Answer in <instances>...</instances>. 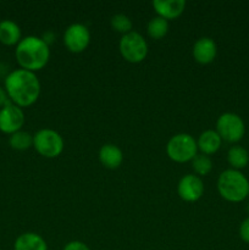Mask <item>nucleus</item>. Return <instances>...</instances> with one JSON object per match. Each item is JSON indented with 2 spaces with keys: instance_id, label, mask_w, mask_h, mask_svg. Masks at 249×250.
<instances>
[{
  "instance_id": "f257e3e1",
  "label": "nucleus",
  "mask_w": 249,
  "mask_h": 250,
  "mask_svg": "<svg viewBox=\"0 0 249 250\" xmlns=\"http://www.w3.org/2000/svg\"><path fill=\"white\" fill-rule=\"evenodd\" d=\"M4 88L10 102L22 107H28L38 100L41 94V82L36 73L17 68L5 77Z\"/></svg>"
},
{
  "instance_id": "f03ea898",
  "label": "nucleus",
  "mask_w": 249,
  "mask_h": 250,
  "mask_svg": "<svg viewBox=\"0 0 249 250\" xmlns=\"http://www.w3.org/2000/svg\"><path fill=\"white\" fill-rule=\"evenodd\" d=\"M16 60L21 68L31 72L42 70L46 66L50 59L49 45L42 38L28 36L21 39L15 50Z\"/></svg>"
},
{
  "instance_id": "7ed1b4c3",
  "label": "nucleus",
  "mask_w": 249,
  "mask_h": 250,
  "mask_svg": "<svg viewBox=\"0 0 249 250\" xmlns=\"http://www.w3.org/2000/svg\"><path fill=\"white\" fill-rule=\"evenodd\" d=\"M217 190L227 202L241 203L249 197V181L241 171L228 168L217 178Z\"/></svg>"
},
{
  "instance_id": "20e7f679",
  "label": "nucleus",
  "mask_w": 249,
  "mask_h": 250,
  "mask_svg": "<svg viewBox=\"0 0 249 250\" xmlns=\"http://www.w3.org/2000/svg\"><path fill=\"white\" fill-rule=\"evenodd\" d=\"M166 153L175 163L183 164L192 161L198 154L197 141L188 133H178L168 141Z\"/></svg>"
},
{
  "instance_id": "39448f33",
  "label": "nucleus",
  "mask_w": 249,
  "mask_h": 250,
  "mask_svg": "<svg viewBox=\"0 0 249 250\" xmlns=\"http://www.w3.org/2000/svg\"><path fill=\"white\" fill-rule=\"evenodd\" d=\"M119 49L122 58L131 63L142 62L148 55L146 41L141 33L134 31L122 36Z\"/></svg>"
},
{
  "instance_id": "423d86ee",
  "label": "nucleus",
  "mask_w": 249,
  "mask_h": 250,
  "mask_svg": "<svg viewBox=\"0 0 249 250\" xmlns=\"http://www.w3.org/2000/svg\"><path fill=\"white\" fill-rule=\"evenodd\" d=\"M33 146L37 153L48 159L58 158L63 150V139L56 131L44 128L33 136Z\"/></svg>"
},
{
  "instance_id": "0eeeda50",
  "label": "nucleus",
  "mask_w": 249,
  "mask_h": 250,
  "mask_svg": "<svg viewBox=\"0 0 249 250\" xmlns=\"http://www.w3.org/2000/svg\"><path fill=\"white\" fill-rule=\"evenodd\" d=\"M216 132L222 141L227 143H237L246 133V125L242 117L234 112H225L216 121Z\"/></svg>"
},
{
  "instance_id": "6e6552de",
  "label": "nucleus",
  "mask_w": 249,
  "mask_h": 250,
  "mask_svg": "<svg viewBox=\"0 0 249 250\" xmlns=\"http://www.w3.org/2000/svg\"><path fill=\"white\" fill-rule=\"evenodd\" d=\"M90 43V32L82 23H72L63 33V44L71 53L80 54L88 48Z\"/></svg>"
},
{
  "instance_id": "1a4fd4ad",
  "label": "nucleus",
  "mask_w": 249,
  "mask_h": 250,
  "mask_svg": "<svg viewBox=\"0 0 249 250\" xmlns=\"http://www.w3.org/2000/svg\"><path fill=\"white\" fill-rule=\"evenodd\" d=\"M24 124L23 110L10 102L0 109V131L5 134H14L21 131Z\"/></svg>"
},
{
  "instance_id": "9d476101",
  "label": "nucleus",
  "mask_w": 249,
  "mask_h": 250,
  "mask_svg": "<svg viewBox=\"0 0 249 250\" xmlns=\"http://www.w3.org/2000/svg\"><path fill=\"white\" fill-rule=\"evenodd\" d=\"M177 193L185 202L194 203L202 198L204 193V183L197 175H186L180 180L177 185Z\"/></svg>"
},
{
  "instance_id": "9b49d317",
  "label": "nucleus",
  "mask_w": 249,
  "mask_h": 250,
  "mask_svg": "<svg viewBox=\"0 0 249 250\" xmlns=\"http://www.w3.org/2000/svg\"><path fill=\"white\" fill-rule=\"evenodd\" d=\"M193 58L200 65L212 62L217 55V45L209 37H202L193 45Z\"/></svg>"
},
{
  "instance_id": "f8f14e48",
  "label": "nucleus",
  "mask_w": 249,
  "mask_h": 250,
  "mask_svg": "<svg viewBox=\"0 0 249 250\" xmlns=\"http://www.w3.org/2000/svg\"><path fill=\"white\" fill-rule=\"evenodd\" d=\"M158 16L165 20H176L186 9L185 0H154L151 2Z\"/></svg>"
},
{
  "instance_id": "ddd939ff",
  "label": "nucleus",
  "mask_w": 249,
  "mask_h": 250,
  "mask_svg": "<svg viewBox=\"0 0 249 250\" xmlns=\"http://www.w3.org/2000/svg\"><path fill=\"white\" fill-rule=\"evenodd\" d=\"M99 161L104 167L116 170L124 161V153L115 144H104L99 150Z\"/></svg>"
},
{
  "instance_id": "4468645a",
  "label": "nucleus",
  "mask_w": 249,
  "mask_h": 250,
  "mask_svg": "<svg viewBox=\"0 0 249 250\" xmlns=\"http://www.w3.org/2000/svg\"><path fill=\"white\" fill-rule=\"evenodd\" d=\"M14 250H48L44 238L34 232L20 234L14 243Z\"/></svg>"
},
{
  "instance_id": "2eb2a0df",
  "label": "nucleus",
  "mask_w": 249,
  "mask_h": 250,
  "mask_svg": "<svg viewBox=\"0 0 249 250\" xmlns=\"http://www.w3.org/2000/svg\"><path fill=\"white\" fill-rule=\"evenodd\" d=\"M221 137L219 136L216 131H212V129H207V131L203 132L197 141L198 150H200L202 154H205L208 156L216 153L221 148Z\"/></svg>"
},
{
  "instance_id": "dca6fc26",
  "label": "nucleus",
  "mask_w": 249,
  "mask_h": 250,
  "mask_svg": "<svg viewBox=\"0 0 249 250\" xmlns=\"http://www.w3.org/2000/svg\"><path fill=\"white\" fill-rule=\"evenodd\" d=\"M21 28L11 20H2L0 22V43L4 45H17L21 42Z\"/></svg>"
},
{
  "instance_id": "f3484780",
  "label": "nucleus",
  "mask_w": 249,
  "mask_h": 250,
  "mask_svg": "<svg viewBox=\"0 0 249 250\" xmlns=\"http://www.w3.org/2000/svg\"><path fill=\"white\" fill-rule=\"evenodd\" d=\"M227 161L233 170L241 171L249 164V153L246 148L241 146H233L228 149Z\"/></svg>"
},
{
  "instance_id": "a211bd4d",
  "label": "nucleus",
  "mask_w": 249,
  "mask_h": 250,
  "mask_svg": "<svg viewBox=\"0 0 249 250\" xmlns=\"http://www.w3.org/2000/svg\"><path fill=\"white\" fill-rule=\"evenodd\" d=\"M146 32H148V36L151 39L164 38L168 32V21L160 16L153 17L149 21L148 27H146Z\"/></svg>"
},
{
  "instance_id": "6ab92c4d",
  "label": "nucleus",
  "mask_w": 249,
  "mask_h": 250,
  "mask_svg": "<svg viewBox=\"0 0 249 250\" xmlns=\"http://www.w3.org/2000/svg\"><path fill=\"white\" fill-rule=\"evenodd\" d=\"M9 144L15 150H27L31 146H33V136L26 131H19L10 136Z\"/></svg>"
},
{
  "instance_id": "aec40b11",
  "label": "nucleus",
  "mask_w": 249,
  "mask_h": 250,
  "mask_svg": "<svg viewBox=\"0 0 249 250\" xmlns=\"http://www.w3.org/2000/svg\"><path fill=\"white\" fill-rule=\"evenodd\" d=\"M192 168L197 176H207L212 170V160L205 154H197L192 161Z\"/></svg>"
},
{
  "instance_id": "412c9836",
  "label": "nucleus",
  "mask_w": 249,
  "mask_h": 250,
  "mask_svg": "<svg viewBox=\"0 0 249 250\" xmlns=\"http://www.w3.org/2000/svg\"><path fill=\"white\" fill-rule=\"evenodd\" d=\"M110 23H111V28L115 32H119V33L124 34V36L132 32V28H133V23H132L131 19L124 14L114 15L111 17Z\"/></svg>"
},
{
  "instance_id": "4be33fe9",
  "label": "nucleus",
  "mask_w": 249,
  "mask_h": 250,
  "mask_svg": "<svg viewBox=\"0 0 249 250\" xmlns=\"http://www.w3.org/2000/svg\"><path fill=\"white\" fill-rule=\"evenodd\" d=\"M239 237L244 243L249 244V217L244 219L239 226Z\"/></svg>"
},
{
  "instance_id": "5701e85b",
  "label": "nucleus",
  "mask_w": 249,
  "mask_h": 250,
  "mask_svg": "<svg viewBox=\"0 0 249 250\" xmlns=\"http://www.w3.org/2000/svg\"><path fill=\"white\" fill-rule=\"evenodd\" d=\"M62 250H90V249L88 248L87 244H84L83 242L72 241L70 242V243L66 244Z\"/></svg>"
},
{
  "instance_id": "b1692460",
  "label": "nucleus",
  "mask_w": 249,
  "mask_h": 250,
  "mask_svg": "<svg viewBox=\"0 0 249 250\" xmlns=\"http://www.w3.org/2000/svg\"><path fill=\"white\" fill-rule=\"evenodd\" d=\"M9 103H10V99L6 90H5V88L0 87V109L4 107L6 104H9Z\"/></svg>"
},
{
  "instance_id": "393cba45",
  "label": "nucleus",
  "mask_w": 249,
  "mask_h": 250,
  "mask_svg": "<svg viewBox=\"0 0 249 250\" xmlns=\"http://www.w3.org/2000/svg\"><path fill=\"white\" fill-rule=\"evenodd\" d=\"M42 39H43V41L45 42L48 45H50V44H53L54 41H55V34H54V32L48 31V32H45V33L43 34Z\"/></svg>"
},
{
  "instance_id": "a878e982",
  "label": "nucleus",
  "mask_w": 249,
  "mask_h": 250,
  "mask_svg": "<svg viewBox=\"0 0 249 250\" xmlns=\"http://www.w3.org/2000/svg\"><path fill=\"white\" fill-rule=\"evenodd\" d=\"M0 250H1V249H0Z\"/></svg>"
}]
</instances>
